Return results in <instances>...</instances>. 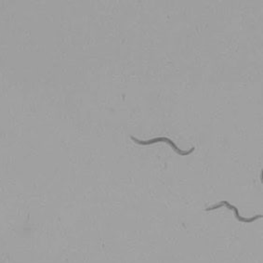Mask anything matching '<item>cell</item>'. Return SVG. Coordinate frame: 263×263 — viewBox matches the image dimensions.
<instances>
[{"label":"cell","mask_w":263,"mask_h":263,"mask_svg":"<svg viewBox=\"0 0 263 263\" xmlns=\"http://www.w3.org/2000/svg\"><path fill=\"white\" fill-rule=\"evenodd\" d=\"M130 139L136 144L141 145V146H149V145H153V144H156V143H158V142H166L172 148V150L175 152L177 155H179L180 156H190L195 150V147H192L190 150H187V151H185V150H180V148L177 146L175 142H173V141H171V139L167 138V137H156V138L148 140V141H141V140H139V139H137V138L133 136L130 137Z\"/></svg>","instance_id":"1"},{"label":"cell","mask_w":263,"mask_h":263,"mask_svg":"<svg viewBox=\"0 0 263 263\" xmlns=\"http://www.w3.org/2000/svg\"><path fill=\"white\" fill-rule=\"evenodd\" d=\"M222 206H226L228 210L234 211L235 219H237L240 222H243V223H252V222H255L256 220L262 219L263 218V216L261 214L256 215V216L251 217V218H244V217H242V216L240 215V213H239L238 209H237L235 205H232L231 203H229V202L226 201V200H222V201H220V202L215 204V205L209 206L208 209H205V211L209 212V211H212V210L220 209V208H222Z\"/></svg>","instance_id":"2"}]
</instances>
